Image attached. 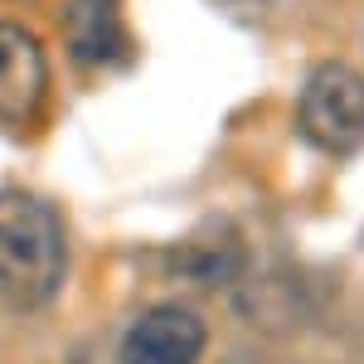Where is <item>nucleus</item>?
Here are the masks:
<instances>
[{"mask_svg": "<svg viewBox=\"0 0 364 364\" xmlns=\"http://www.w3.org/2000/svg\"><path fill=\"white\" fill-rule=\"evenodd\" d=\"M63 224L39 195L0 190V301L39 311L63 282Z\"/></svg>", "mask_w": 364, "mask_h": 364, "instance_id": "1", "label": "nucleus"}, {"mask_svg": "<svg viewBox=\"0 0 364 364\" xmlns=\"http://www.w3.org/2000/svg\"><path fill=\"white\" fill-rule=\"evenodd\" d=\"M301 132L331 156L364 146V78L345 63H326L301 87Z\"/></svg>", "mask_w": 364, "mask_h": 364, "instance_id": "2", "label": "nucleus"}, {"mask_svg": "<svg viewBox=\"0 0 364 364\" xmlns=\"http://www.w3.org/2000/svg\"><path fill=\"white\" fill-rule=\"evenodd\" d=\"M204 321L185 306L146 311L122 340V364H199Z\"/></svg>", "mask_w": 364, "mask_h": 364, "instance_id": "3", "label": "nucleus"}, {"mask_svg": "<svg viewBox=\"0 0 364 364\" xmlns=\"http://www.w3.org/2000/svg\"><path fill=\"white\" fill-rule=\"evenodd\" d=\"M44 49L34 44V34L0 20V127H25L44 102Z\"/></svg>", "mask_w": 364, "mask_h": 364, "instance_id": "4", "label": "nucleus"}, {"mask_svg": "<svg viewBox=\"0 0 364 364\" xmlns=\"http://www.w3.org/2000/svg\"><path fill=\"white\" fill-rule=\"evenodd\" d=\"M63 39H68V54L78 63H87V68L117 63L127 54L117 0H73L68 15H63Z\"/></svg>", "mask_w": 364, "mask_h": 364, "instance_id": "5", "label": "nucleus"}, {"mask_svg": "<svg viewBox=\"0 0 364 364\" xmlns=\"http://www.w3.org/2000/svg\"><path fill=\"white\" fill-rule=\"evenodd\" d=\"M73 364H92V360H73Z\"/></svg>", "mask_w": 364, "mask_h": 364, "instance_id": "6", "label": "nucleus"}]
</instances>
